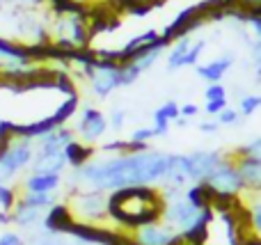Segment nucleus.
Returning a JSON list of instances; mask_svg holds the SVG:
<instances>
[{"instance_id":"f704fd0d","label":"nucleus","mask_w":261,"mask_h":245,"mask_svg":"<svg viewBox=\"0 0 261 245\" xmlns=\"http://www.w3.org/2000/svg\"><path fill=\"white\" fill-rule=\"evenodd\" d=\"M12 225V213L9 211H0V227H9Z\"/></svg>"},{"instance_id":"393cba45","label":"nucleus","mask_w":261,"mask_h":245,"mask_svg":"<svg viewBox=\"0 0 261 245\" xmlns=\"http://www.w3.org/2000/svg\"><path fill=\"white\" fill-rule=\"evenodd\" d=\"M216 122L220 124V126H236V124L241 122V113L236 108H231V105H227V108L216 117Z\"/></svg>"},{"instance_id":"412c9836","label":"nucleus","mask_w":261,"mask_h":245,"mask_svg":"<svg viewBox=\"0 0 261 245\" xmlns=\"http://www.w3.org/2000/svg\"><path fill=\"white\" fill-rule=\"evenodd\" d=\"M18 200V190L12 183H0V211H12Z\"/></svg>"},{"instance_id":"b1692460","label":"nucleus","mask_w":261,"mask_h":245,"mask_svg":"<svg viewBox=\"0 0 261 245\" xmlns=\"http://www.w3.org/2000/svg\"><path fill=\"white\" fill-rule=\"evenodd\" d=\"M227 105H229V96H225V99H206L204 101V113H206L208 117H218Z\"/></svg>"},{"instance_id":"2f4dec72","label":"nucleus","mask_w":261,"mask_h":245,"mask_svg":"<svg viewBox=\"0 0 261 245\" xmlns=\"http://www.w3.org/2000/svg\"><path fill=\"white\" fill-rule=\"evenodd\" d=\"M197 113H199V105H195V103H184V105H179V117L190 119V117H195Z\"/></svg>"},{"instance_id":"bb28decb","label":"nucleus","mask_w":261,"mask_h":245,"mask_svg":"<svg viewBox=\"0 0 261 245\" xmlns=\"http://www.w3.org/2000/svg\"><path fill=\"white\" fill-rule=\"evenodd\" d=\"M0 245H25V236L16 229H5L0 232Z\"/></svg>"},{"instance_id":"aec40b11","label":"nucleus","mask_w":261,"mask_h":245,"mask_svg":"<svg viewBox=\"0 0 261 245\" xmlns=\"http://www.w3.org/2000/svg\"><path fill=\"white\" fill-rule=\"evenodd\" d=\"M241 113V117H252L257 110H261V94H245L241 96L239 101V108H236Z\"/></svg>"},{"instance_id":"39448f33","label":"nucleus","mask_w":261,"mask_h":245,"mask_svg":"<svg viewBox=\"0 0 261 245\" xmlns=\"http://www.w3.org/2000/svg\"><path fill=\"white\" fill-rule=\"evenodd\" d=\"M32 158H35V142L16 138L7 149L0 154V177L5 183L14 181L18 174L30 170Z\"/></svg>"},{"instance_id":"6e6552de","label":"nucleus","mask_w":261,"mask_h":245,"mask_svg":"<svg viewBox=\"0 0 261 245\" xmlns=\"http://www.w3.org/2000/svg\"><path fill=\"white\" fill-rule=\"evenodd\" d=\"M225 156L220 151H206V149H199L193 151V154H186V168H188V179L190 183H202L208 174L216 170V165Z\"/></svg>"},{"instance_id":"0eeeda50","label":"nucleus","mask_w":261,"mask_h":245,"mask_svg":"<svg viewBox=\"0 0 261 245\" xmlns=\"http://www.w3.org/2000/svg\"><path fill=\"white\" fill-rule=\"evenodd\" d=\"M106 131H108V117H106L99 108H94V105H83V108L78 110L76 124H73V133H76V138L81 142L94 147L96 142L106 135Z\"/></svg>"},{"instance_id":"f3484780","label":"nucleus","mask_w":261,"mask_h":245,"mask_svg":"<svg viewBox=\"0 0 261 245\" xmlns=\"http://www.w3.org/2000/svg\"><path fill=\"white\" fill-rule=\"evenodd\" d=\"M64 158H67L69 168L78 170V168H83L85 163H90V160L94 158V147L85 145V142H81L76 138V140H71L67 147H64Z\"/></svg>"},{"instance_id":"72a5a7b5","label":"nucleus","mask_w":261,"mask_h":245,"mask_svg":"<svg viewBox=\"0 0 261 245\" xmlns=\"http://www.w3.org/2000/svg\"><path fill=\"white\" fill-rule=\"evenodd\" d=\"M218 128H220V124H218L216 119H211V122H208V119H206V122H202V124H199V131H202V133H216Z\"/></svg>"},{"instance_id":"473e14b6","label":"nucleus","mask_w":261,"mask_h":245,"mask_svg":"<svg viewBox=\"0 0 261 245\" xmlns=\"http://www.w3.org/2000/svg\"><path fill=\"white\" fill-rule=\"evenodd\" d=\"M250 213H252V225H254V229H257V232L261 234V200L254 202V206H252V211H250Z\"/></svg>"},{"instance_id":"1a4fd4ad","label":"nucleus","mask_w":261,"mask_h":245,"mask_svg":"<svg viewBox=\"0 0 261 245\" xmlns=\"http://www.w3.org/2000/svg\"><path fill=\"white\" fill-rule=\"evenodd\" d=\"M179 232H174L170 225H158L156 220L135 229V243L138 245H179Z\"/></svg>"},{"instance_id":"4468645a","label":"nucleus","mask_w":261,"mask_h":245,"mask_svg":"<svg viewBox=\"0 0 261 245\" xmlns=\"http://www.w3.org/2000/svg\"><path fill=\"white\" fill-rule=\"evenodd\" d=\"M179 119V103L176 101H165V103H161L156 110H153V131H156V135H167V131H170V126Z\"/></svg>"},{"instance_id":"ea45409f","label":"nucleus","mask_w":261,"mask_h":245,"mask_svg":"<svg viewBox=\"0 0 261 245\" xmlns=\"http://www.w3.org/2000/svg\"><path fill=\"white\" fill-rule=\"evenodd\" d=\"M0 67H3V64H0Z\"/></svg>"},{"instance_id":"c9c22d12","label":"nucleus","mask_w":261,"mask_h":245,"mask_svg":"<svg viewBox=\"0 0 261 245\" xmlns=\"http://www.w3.org/2000/svg\"><path fill=\"white\" fill-rule=\"evenodd\" d=\"M243 5H248V9H261V0H241Z\"/></svg>"},{"instance_id":"7ed1b4c3","label":"nucleus","mask_w":261,"mask_h":245,"mask_svg":"<svg viewBox=\"0 0 261 245\" xmlns=\"http://www.w3.org/2000/svg\"><path fill=\"white\" fill-rule=\"evenodd\" d=\"M50 41L58 50H83L90 41V25L83 12L60 14L50 21Z\"/></svg>"},{"instance_id":"6ab92c4d","label":"nucleus","mask_w":261,"mask_h":245,"mask_svg":"<svg viewBox=\"0 0 261 245\" xmlns=\"http://www.w3.org/2000/svg\"><path fill=\"white\" fill-rule=\"evenodd\" d=\"M60 238H62V234H53L48 229L39 227V232H32L25 238V245H60Z\"/></svg>"},{"instance_id":"a878e982","label":"nucleus","mask_w":261,"mask_h":245,"mask_svg":"<svg viewBox=\"0 0 261 245\" xmlns=\"http://www.w3.org/2000/svg\"><path fill=\"white\" fill-rule=\"evenodd\" d=\"M124 124H126V110L122 108H113L108 115V128H113V131H122Z\"/></svg>"},{"instance_id":"cd10ccee","label":"nucleus","mask_w":261,"mask_h":245,"mask_svg":"<svg viewBox=\"0 0 261 245\" xmlns=\"http://www.w3.org/2000/svg\"><path fill=\"white\" fill-rule=\"evenodd\" d=\"M241 156H252V158H259L261 160V135L254 138V140H250L248 145H243L239 149Z\"/></svg>"},{"instance_id":"ddd939ff","label":"nucleus","mask_w":261,"mask_h":245,"mask_svg":"<svg viewBox=\"0 0 261 245\" xmlns=\"http://www.w3.org/2000/svg\"><path fill=\"white\" fill-rule=\"evenodd\" d=\"M12 213V225L18 229H39L41 223H44V215L46 211H39V209H32V206L23 204L21 200H16L14 209L9 211Z\"/></svg>"},{"instance_id":"f03ea898","label":"nucleus","mask_w":261,"mask_h":245,"mask_svg":"<svg viewBox=\"0 0 261 245\" xmlns=\"http://www.w3.org/2000/svg\"><path fill=\"white\" fill-rule=\"evenodd\" d=\"M161 211V197L149 186L122 188V190H115L108 195V215L117 220L119 225L138 229L147 223H153Z\"/></svg>"},{"instance_id":"a211bd4d","label":"nucleus","mask_w":261,"mask_h":245,"mask_svg":"<svg viewBox=\"0 0 261 245\" xmlns=\"http://www.w3.org/2000/svg\"><path fill=\"white\" fill-rule=\"evenodd\" d=\"M18 200L23 204L32 206V209H39V211H48L53 204H58V197L55 193H18Z\"/></svg>"},{"instance_id":"58836bf2","label":"nucleus","mask_w":261,"mask_h":245,"mask_svg":"<svg viewBox=\"0 0 261 245\" xmlns=\"http://www.w3.org/2000/svg\"><path fill=\"white\" fill-rule=\"evenodd\" d=\"M0 183H5V181H3V177H0Z\"/></svg>"},{"instance_id":"c85d7f7f","label":"nucleus","mask_w":261,"mask_h":245,"mask_svg":"<svg viewBox=\"0 0 261 245\" xmlns=\"http://www.w3.org/2000/svg\"><path fill=\"white\" fill-rule=\"evenodd\" d=\"M227 96V87L220 85V83H211V85H206V90H204V101L206 99H225Z\"/></svg>"},{"instance_id":"5701e85b","label":"nucleus","mask_w":261,"mask_h":245,"mask_svg":"<svg viewBox=\"0 0 261 245\" xmlns=\"http://www.w3.org/2000/svg\"><path fill=\"white\" fill-rule=\"evenodd\" d=\"M14 140H16V135H14V122L0 119V154H3Z\"/></svg>"},{"instance_id":"423d86ee","label":"nucleus","mask_w":261,"mask_h":245,"mask_svg":"<svg viewBox=\"0 0 261 245\" xmlns=\"http://www.w3.org/2000/svg\"><path fill=\"white\" fill-rule=\"evenodd\" d=\"M202 183L206 186V190L216 193V195H220V197H234L245 188L243 179H241V174H239V168H236V163H231L229 158H222L220 163L216 165V170H213Z\"/></svg>"},{"instance_id":"7c9ffc66","label":"nucleus","mask_w":261,"mask_h":245,"mask_svg":"<svg viewBox=\"0 0 261 245\" xmlns=\"http://www.w3.org/2000/svg\"><path fill=\"white\" fill-rule=\"evenodd\" d=\"M46 3H48V0H7V5H12V7H23V9H39V7H44Z\"/></svg>"},{"instance_id":"4be33fe9","label":"nucleus","mask_w":261,"mask_h":245,"mask_svg":"<svg viewBox=\"0 0 261 245\" xmlns=\"http://www.w3.org/2000/svg\"><path fill=\"white\" fill-rule=\"evenodd\" d=\"M204 48H206V39H195L184 58V67H197L199 58L204 55Z\"/></svg>"},{"instance_id":"c756f323","label":"nucleus","mask_w":261,"mask_h":245,"mask_svg":"<svg viewBox=\"0 0 261 245\" xmlns=\"http://www.w3.org/2000/svg\"><path fill=\"white\" fill-rule=\"evenodd\" d=\"M252 64H254V73H257V80L261 83V39H252Z\"/></svg>"},{"instance_id":"e433bc0d","label":"nucleus","mask_w":261,"mask_h":245,"mask_svg":"<svg viewBox=\"0 0 261 245\" xmlns=\"http://www.w3.org/2000/svg\"><path fill=\"white\" fill-rule=\"evenodd\" d=\"M5 5H7V0H0V12L5 9Z\"/></svg>"},{"instance_id":"9b49d317","label":"nucleus","mask_w":261,"mask_h":245,"mask_svg":"<svg viewBox=\"0 0 261 245\" xmlns=\"http://www.w3.org/2000/svg\"><path fill=\"white\" fill-rule=\"evenodd\" d=\"M231 67H234V53H225L216 60H208V62H204V64H197V67H195V73H197L206 85H211V83H220L222 78L231 71Z\"/></svg>"},{"instance_id":"9d476101","label":"nucleus","mask_w":261,"mask_h":245,"mask_svg":"<svg viewBox=\"0 0 261 245\" xmlns=\"http://www.w3.org/2000/svg\"><path fill=\"white\" fill-rule=\"evenodd\" d=\"M71 140H76L73 128L60 126V128H53L50 133H46V135H41L39 140L35 142V151L37 154H60V151H64V147Z\"/></svg>"},{"instance_id":"4c0bfd02","label":"nucleus","mask_w":261,"mask_h":245,"mask_svg":"<svg viewBox=\"0 0 261 245\" xmlns=\"http://www.w3.org/2000/svg\"><path fill=\"white\" fill-rule=\"evenodd\" d=\"M71 3H78V5H85L87 0H71Z\"/></svg>"},{"instance_id":"f8f14e48","label":"nucleus","mask_w":261,"mask_h":245,"mask_svg":"<svg viewBox=\"0 0 261 245\" xmlns=\"http://www.w3.org/2000/svg\"><path fill=\"white\" fill-rule=\"evenodd\" d=\"M62 186V174L53 172H28L21 181L23 193H58Z\"/></svg>"},{"instance_id":"f257e3e1","label":"nucleus","mask_w":261,"mask_h":245,"mask_svg":"<svg viewBox=\"0 0 261 245\" xmlns=\"http://www.w3.org/2000/svg\"><path fill=\"white\" fill-rule=\"evenodd\" d=\"M170 165V154L156 149L126 151L106 158H92L83 168L71 170L69 186L73 190L115 193L133 186L161 183Z\"/></svg>"},{"instance_id":"20e7f679","label":"nucleus","mask_w":261,"mask_h":245,"mask_svg":"<svg viewBox=\"0 0 261 245\" xmlns=\"http://www.w3.org/2000/svg\"><path fill=\"white\" fill-rule=\"evenodd\" d=\"M67 206L71 218L83 225H96L108 218V195L101 190H73Z\"/></svg>"},{"instance_id":"2eb2a0df","label":"nucleus","mask_w":261,"mask_h":245,"mask_svg":"<svg viewBox=\"0 0 261 245\" xmlns=\"http://www.w3.org/2000/svg\"><path fill=\"white\" fill-rule=\"evenodd\" d=\"M236 168H239V174H241V179H243L245 188L261 190V160L259 158H252V156H239Z\"/></svg>"},{"instance_id":"dca6fc26","label":"nucleus","mask_w":261,"mask_h":245,"mask_svg":"<svg viewBox=\"0 0 261 245\" xmlns=\"http://www.w3.org/2000/svg\"><path fill=\"white\" fill-rule=\"evenodd\" d=\"M67 158H64V151L60 154H37L32 158V165L28 172H53V174H64L67 170Z\"/></svg>"}]
</instances>
